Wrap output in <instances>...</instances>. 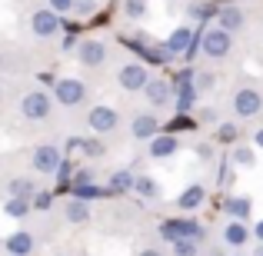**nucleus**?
<instances>
[{"mask_svg":"<svg viewBox=\"0 0 263 256\" xmlns=\"http://www.w3.org/2000/svg\"><path fill=\"white\" fill-rule=\"evenodd\" d=\"M20 110H24L27 120H44V116L50 113V96L47 93H27L24 103H20Z\"/></svg>","mask_w":263,"mask_h":256,"instance_id":"nucleus-1","label":"nucleus"},{"mask_svg":"<svg viewBox=\"0 0 263 256\" xmlns=\"http://www.w3.org/2000/svg\"><path fill=\"white\" fill-rule=\"evenodd\" d=\"M53 93H57V100L64 103V107H73V103L84 100V84H80V80H60V84L53 87Z\"/></svg>","mask_w":263,"mask_h":256,"instance_id":"nucleus-2","label":"nucleus"},{"mask_svg":"<svg viewBox=\"0 0 263 256\" xmlns=\"http://www.w3.org/2000/svg\"><path fill=\"white\" fill-rule=\"evenodd\" d=\"M33 167H37V173H53V170L60 167V153H57V147H50V143L37 147V153H33Z\"/></svg>","mask_w":263,"mask_h":256,"instance_id":"nucleus-3","label":"nucleus"},{"mask_svg":"<svg viewBox=\"0 0 263 256\" xmlns=\"http://www.w3.org/2000/svg\"><path fill=\"white\" fill-rule=\"evenodd\" d=\"M227 50H230V33L227 30H210L203 37V53L206 57H223Z\"/></svg>","mask_w":263,"mask_h":256,"instance_id":"nucleus-4","label":"nucleus"},{"mask_svg":"<svg viewBox=\"0 0 263 256\" xmlns=\"http://www.w3.org/2000/svg\"><path fill=\"white\" fill-rule=\"evenodd\" d=\"M87 123L97 130V133H110V130L117 127V113L110 107H93V110H90V116H87Z\"/></svg>","mask_w":263,"mask_h":256,"instance_id":"nucleus-5","label":"nucleus"},{"mask_svg":"<svg viewBox=\"0 0 263 256\" xmlns=\"http://www.w3.org/2000/svg\"><path fill=\"white\" fill-rule=\"evenodd\" d=\"M233 107H237V113H240V116H253V113H260L263 96L257 93V90H240L237 100H233Z\"/></svg>","mask_w":263,"mask_h":256,"instance_id":"nucleus-6","label":"nucleus"},{"mask_svg":"<svg viewBox=\"0 0 263 256\" xmlns=\"http://www.w3.org/2000/svg\"><path fill=\"white\" fill-rule=\"evenodd\" d=\"M120 87H127V90L147 87V70H143L140 64H127V67L120 70Z\"/></svg>","mask_w":263,"mask_h":256,"instance_id":"nucleus-7","label":"nucleus"},{"mask_svg":"<svg viewBox=\"0 0 263 256\" xmlns=\"http://www.w3.org/2000/svg\"><path fill=\"white\" fill-rule=\"evenodd\" d=\"M60 20L53 10H37L33 13V33H40V37H50V33H57Z\"/></svg>","mask_w":263,"mask_h":256,"instance_id":"nucleus-8","label":"nucleus"},{"mask_svg":"<svg viewBox=\"0 0 263 256\" xmlns=\"http://www.w3.org/2000/svg\"><path fill=\"white\" fill-rule=\"evenodd\" d=\"M103 57H107V50H103L100 40H84V44H80V60H84L87 67H100Z\"/></svg>","mask_w":263,"mask_h":256,"instance_id":"nucleus-9","label":"nucleus"},{"mask_svg":"<svg viewBox=\"0 0 263 256\" xmlns=\"http://www.w3.org/2000/svg\"><path fill=\"white\" fill-rule=\"evenodd\" d=\"M190 27H180V30L170 33V40H167V53L174 57V53H183V50H190Z\"/></svg>","mask_w":263,"mask_h":256,"instance_id":"nucleus-10","label":"nucleus"},{"mask_svg":"<svg viewBox=\"0 0 263 256\" xmlns=\"http://www.w3.org/2000/svg\"><path fill=\"white\" fill-rule=\"evenodd\" d=\"M193 96H197V90L190 87V70H186L183 77H180V96H177V113H186V110H190Z\"/></svg>","mask_w":263,"mask_h":256,"instance_id":"nucleus-11","label":"nucleus"},{"mask_svg":"<svg viewBox=\"0 0 263 256\" xmlns=\"http://www.w3.org/2000/svg\"><path fill=\"white\" fill-rule=\"evenodd\" d=\"M134 136H137V140H154V136H157V120L150 113L137 116V120H134Z\"/></svg>","mask_w":263,"mask_h":256,"instance_id":"nucleus-12","label":"nucleus"},{"mask_svg":"<svg viewBox=\"0 0 263 256\" xmlns=\"http://www.w3.org/2000/svg\"><path fill=\"white\" fill-rule=\"evenodd\" d=\"M203 196H206V190H203V186H190V190H183V193H180V200H177V203H180V210H197V206L203 203Z\"/></svg>","mask_w":263,"mask_h":256,"instance_id":"nucleus-13","label":"nucleus"},{"mask_svg":"<svg viewBox=\"0 0 263 256\" xmlns=\"http://www.w3.org/2000/svg\"><path fill=\"white\" fill-rule=\"evenodd\" d=\"M147 100L154 103V107H163V103L170 100V87L163 84V80H150L147 84Z\"/></svg>","mask_w":263,"mask_h":256,"instance_id":"nucleus-14","label":"nucleus"},{"mask_svg":"<svg viewBox=\"0 0 263 256\" xmlns=\"http://www.w3.org/2000/svg\"><path fill=\"white\" fill-rule=\"evenodd\" d=\"M7 250H10L13 256H27L33 250V240H30V233H13L10 240H7Z\"/></svg>","mask_w":263,"mask_h":256,"instance_id":"nucleus-15","label":"nucleus"},{"mask_svg":"<svg viewBox=\"0 0 263 256\" xmlns=\"http://www.w3.org/2000/svg\"><path fill=\"white\" fill-rule=\"evenodd\" d=\"M223 237H227V243H233V246H243L250 233H247V226L240 223V220H233V223H230V226L223 230Z\"/></svg>","mask_w":263,"mask_h":256,"instance_id":"nucleus-16","label":"nucleus"},{"mask_svg":"<svg viewBox=\"0 0 263 256\" xmlns=\"http://www.w3.org/2000/svg\"><path fill=\"white\" fill-rule=\"evenodd\" d=\"M174 150H177L174 136H154V140H150V153L154 156H170Z\"/></svg>","mask_w":263,"mask_h":256,"instance_id":"nucleus-17","label":"nucleus"},{"mask_svg":"<svg viewBox=\"0 0 263 256\" xmlns=\"http://www.w3.org/2000/svg\"><path fill=\"white\" fill-rule=\"evenodd\" d=\"M227 210H230L233 220H247V216H250V200H247V196H233L230 203H227Z\"/></svg>","mask_w":263,"mask_h":256,"instance_id":"nucleus-18","label":"nucleus"},{"mask_svg":"<svg viewBox=\"0 0 263 256\" xmlns=\"http://www.w3.org/2000/svg\"><path fill=\"white\" fill-rule=\"evenodd\" d=\"M220 24H223L220 30H227V33H230V30H237V27L243 24V17H240V10H237V7H227V10L220 13Z\"/></svg>","mask_w":263,"mask_h":256,"instance_id":"nucleus-19","label":"nucleus"},{"mask_svg":"<svg viewBox=\"0 0 263 256\" xmlns=\"http://www.w3.org/2000/svg\"><path fill=\"white\" fill-rule=\"evenodd\" d=\"M67 220H73V223H84L87 220V203L84 200H70V203H67Z\"/></svg>","mask_w":263,"mask_h":256,"instance_id":"nucleus-20","label":"nucleus"},{"mask_svg":"<svg viewBox=\"0 0 263 256\" xmlns=\"http://www.w3.org/2000/svg\"><path fill=\"white\" fill-rule=\"evenodd\" d=\"M137 180H134V173H127V170H120V173H114V180H110V190H130V186H134Z\"/></svg>","mask_w":263,"mask_h":256,"instance_id":"nucleus-21","label":"nucleus"},{"mask_svg":"<svg viewBox=\"0 0 263 256\" xmlns=\"http://www.w3.org/2000/svg\"><path fill=\"white\" fill-rule=\"evenodd\" d=\"M10 193L20 196V200H27L33 193V183H30V180H10Z\"/></svg>","mask_w":263,"mask_h":256,"instance_id":"nucleus-22","label":"nucleus"},{"mask_svg":"<svg viewBox=\"0 0 263 256\" xmlns=\"http://www.w3.org/2000/svg\"><path fill=\"white\" fill-rule=\"evenodd\" d=\"M123 10H127V17H143L147 13V0H123Z\"/></svg>","mask_w":263,"mask_h":256,"instance_id":"nucleus-23","label":"nucleus"},{"mask_svg":"<svg viewBox=\"0 0 263 256\" xmlns=\"http://www.w3.org/2000/svg\"><path fill=\"white\" fill-rule=\"evenodd\" d=\"M27 210H30V203L20 200V196H13L10 203H7V213H10V216H27Z\"/></svg>","mask_w":263,"mask_h":256,"instance_id":"nucleus-24","label":"nucleus"},{"mask_svg":"<svg viewBox=\"0 0 263 256\" xmlns=\"http://www.w3.org/2000/svg\"><path fill=\"white\" fill-rule=\"evenodd\" d=\"M93 196H100V186H73V200H93Z\"/></svg>","mask_w":263,"mask_h":256,"instance_id":"nucleus-25","label":"nucleus"},{"mask_svg":"<svg viewBox=\"0 0 263 256\" xmlns=\"http://www.w3.org/2000/svg\"><path fill=\"white\" fill-rule=\"evenodd\" d=\"M143 53H147V57L154 60V64H167V60H170L167 47H147V50H143Z\"/></svg>","mask_w":263,"mask_h":256,"instance_id":"nucleus-26","label":"nucleus"},{"mask_svg":"<svg viewBox=\"0 0 263 256\" xmlns=\"http://www.w3.org/2000/svg\"><path fill=\"white\" fill-rule=\"evenodd\" d=\"M174 253L177 256H197V246H193V240H177V243H174Z\"/></svg>","mask_w":263,"mask_h":256,"instance_id":"nucleus-27","label":"nucleus"},{"mask_svg":"<svg viewBox=\"0 0 263 256\" xmlns=\"http://www.w3.org/2000/svg\"><path fill=\"white\" fill-rule=\"evenodd\" d=\"M103 150H107V147H103L97 136H93V140H84V153L87 156H103Z\"/></svg>","mask_w":263,"mask_h":256,"instance_id":"nucleus-28","label":"nucleus"},{"mask_svg":"<svg viewBox=\"0 0 263 256\" xmlns=\"http://www.w3.org/2000/svg\"><path fill=\"white\" fill-rule=\"evenodd\" d=\"M134 186L143 193V196H154V193H157V183H154V180H147V176H143V180H137Z\"/></svg>","mask_w":263,"mask_h":256,"instance_id":"nucleus-29","label":"nucleus"},{"mask_svg":"<svg viewBox=\"0 0 263 256\" xmlns=\"http://www.w3.org/2000/svg\"><path fill=\"white\" fill-rule=\"evenodd\" d=\"M233 160H237L240 167H250V163H253V153H250V150H237V153H233Z\"/></svg>","mask_w":263,"mask_h":256,"instance_id":"nucleus-30","label":"nucleus"},{"mask_svg":"<svg viewBox=\"0 0 263 256\" xmlns=\"http://www.w3.org/2000/svg\"><path fill=\"white\" fill-rule=\"evenodd\" d=\"M97 7V0H73V7L70 10H80V13H90Z\"/></svg>","mask_w":263,"mask_h":256,"instance_id":"nucleus-31","label":"nucleus"},{"mask_svg":"<svg viewBox=\"0 0 263 256\" xmlns=\"http://www.w3.org/2000/svg\"><path fill=\"white\" fill-rule=\"evenodd\" d=\"M50 193H37V200H33V206H37V210H50Z\"/></svg>","mask_w":263,"mask_h":256,"instance_id":"nucleus-32","label":"nucleus"},{"mask_svg":"<svg viewBox=\"0 0 263 256\" xmlns=\"http://www.w3.org/2000/svg\"><path fill=\"white\" fill-rule=\"evenodd\" d=\"M50 7H53V10H70L73 0H50Z\"/></svg>","mask_w":263,"mask_h":256,"instance_id":"nucleus-33","label":"nucleus"},{"mask_svg":"<svg viewBox=\"0 0 263 256\" xmlns=\"http://www.w3.org/2000/svg\"><path fill=\"white\" fill-rule=\"evenodd\" d=\"M220 136H223V140H233V136H237V130L227 123V127H220Z\"/></svg>","mask_w":263,"mask_h":256,"instance_id":"nucleus-34","label":"nucleus"},{"mask_svg":"<svg viewBox=\"0 0 263 256\" xmlns=\"http://www.w3.org/2000/svg\"><path fill=\"white\" fill-rule=\"evenodd\" d=\"M210 84H213L210 77H197V87H193V90H206V87H210Z\"/></svg>","mask_w":263,"mask_h":256,"instance_id":"nucleus-35","label":"nucleus"},{"mask_svg":"<svg viewBox=\"0 0 263 256\" xmlns=\"http://www.w3.org/2000/svg\"><path fill=\"white\" fill-rule=\"evenodd\" d=\"M253 233H257V240H263V220H260V226H257Z\"/></svg>","mask_w":263,"mask_h":256,"instance_id":"nucleus-36","label":"nucleus"},{"mask_svg":"<svg viewBox=\"0 0 263 256\" xmlns=\"http://www.w3.org/2000/svg\"><path fill=\"white\" fill-rule=\"evenodd\" d=\"M140 256H163V253H157V250H143Z\"/></svg>","mask_w":263,"mask_h":256,"instance_id":"nucleus-37","label":"nucleus"},{"mask_svg":"<svg viewBox=\"0 0 263 256\" xmlns=\"http://www.w3.org/2000/svg\"><path fill=\"white\" fill-rule=\"evenodd\" d=\"M257 147H263V130H257Z\"/></svg>","mask_w":263,"mask_h":256,"instance_id":"nucleus-38","label":"nucleus"}]
</instances>
